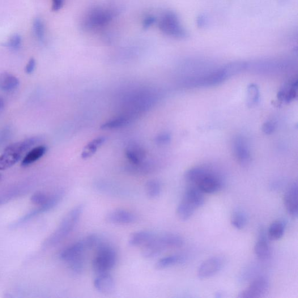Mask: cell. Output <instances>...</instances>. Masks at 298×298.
I'll use <instances>...</instances> for the list:
<instances>
[{
    "label": "cell",
    "mask_w": 298,
    "mask_h": 298,
    "mask_svg": "<svg viewBox=\"0 0 298 298\" xmlns=\"http://www.w3.org/2000/svg\"><path fill=\"white\" fill-rule=\"evenodd\" d=\"M83 211L82 204H80L72 208L62 219L55 231L51 234V236L45 241L44 248H52L66 239V237L73 231L76 225L78 223Z\"/></svg>",
    "instance_id": "obj_1"
},
{
    "label": "cell",
    "mask_w": 298,
    "mask_h": 298,
    "mask_svg": "<svg viewBox=\"0 0 298 298\" xmlns=\"http://www.w3.org/2000/svg\"><path fill=\"white\" fill-rule=\"evenodd\" d=\"M39 142V139L31 138L8 146L0 156V170L11 168L22 158L24 153Z\"/></svg>",
    "instance_id": "obj_2"
},
{
    "label": "cell",
    "mask_w": 298,
    "mask_h": 298,
    "mask_svg": "<svg viewBox=\"0 0 298 298\" xmlns=\"http://www.w3.org/2000/svg\"><path fill=\"white\" fill-rule=\"evenodd\" d=\"M97 248V254L93 262V270L97 275L109 273L117 262L116 250L112 246L103 243H100Z\"/></svg>",
    "instance_id": "obj_3"
},
{
    "label": "cell",
    "mask_w": 298,
    "mask_h": 298,
    "mask_svg": "<svg viewBox=\"0 0 298 298\" xmlns=\"http://www.w3.org/2000/svg\"><path fill=\"white\" fill-rule=\"evenodd\" d=\"M159 27L160 31L170 37L184 39L189 36V33L182 26L178 16L173 11H167L161 17Z\"/></svg>",
    "instance_id": "obj_4"
},
{
    "label": "cell",
    "mask_w": 298,
    "mask_h": 298,
    "mask_svg": "<svg viewBox=\"0 0 298 298\" xmlns=\"http://www.w3.org/2000/svg\"><path fill=\"white\" fill-rule=\"evenodd\" d=\"M116 14V12L112 10L95 8L87 14L83 21V27L92 29L104 27L113 19Z\"/></svg>",
    "instance_id": "obj_5"
},
{
    "label": "cell",
    "mask_w": 298,
    "mask_h": 298,
    "mask_svg": "<svg viewBox=\"0 0 298 298\" xmlns=\"http://www.w3.org/2000/svg\"><path fill=\"white\" fill-rule=\"evenodd\" d=\"M89 249H92V242L88 236L84 239L76 242L63 250L60 254V258L69 265L74 262L82 261H84L85 251Z\"/></svg>",
    "instance_id": "obj_6"
},
{
    "label": "cell",
    "mask_w": 298,
    "mask_h": 298,
    "mask_svg": "<svg viewBox=\"0 0 298 298\" xmlns=\"http://www.w3.org/2000/svg\"><path fill=\"white\" fill-rule=\"evenodd\" d=\"M269 289V280L265 276L254 279L244 291L240 293V298H258L263 297Z\"/></svg>",
    "instance_id": "obj_7"
},
{
    "label": "cell",
    "mask_w": 298,
    "mask_h": 298,
    "mask_svg": "<svg viewBox=\"0 0 298 298\" xmlns=\"http://www.w3.org/2000/svg\"><path fill=\"white\" fill-rule=\"evenodd\" d=\"M224 260L221 257H212L206 260L200 265L198 275L199 279H206L214 276L222 269Z\"/></svg>",
    "instance_id": "obj_8"
},
{
    "label": "cell",
    "mask_w": 298,
    "mask_h": 298,
    "mask_svg": "<svg viewBox=\"0 0 298 298\" xmlns=\"http://www.w3.org/2000/svg\"><path fill=\"white\" fill-rule=\"evenodd\" d=\"M203 194H214L222 186V182L218 175L211 169L196 185Z\"/></svg>",
    "instance_id": "obj_9"
},
{
    "label": "cell",
    "mask_w": 298,
    "mask_h": 298,
    "mask_svg": "<svg viewBox=\"0 0 298 298\" xmlns=\"http://www.w3.org/2000/svg\"><path fill=\"white\" fill-rule=\"evenodd\" d=\"M233 151L238 163L248 166L251 161V155L246 140L242 136H238L233 141Z\"/></svg>",
    "instance_id": "obj_10"
},
{
    "label": "cell",
    "mask_w": 298,
    "mask_h": 298,
    "mask_svg": "<svg viewBox=\"0 0 298 298\" xmlns=\"http://www.w3.org/2000/svg\"><path fill=\"white\" fill-rule=\"evenodd\" d=\"M298 189L296 182L288 187L284 197V204L288 214L293 217L298 215Z\"/></svg>",
    "instance_id": "obj_11"
},
{
    "label": "cell",
    "mask_w": 298,
    "mask_h": 298,
    "mask_svg": "<svg viewBox=\"0 0 298 298\" xmlns=\"http://www.w3.org/2000/svg\"><path fill=\"white\" fill-rule=\"evenodd\" d=\"M136 220V216L125 210H114L109 212L105 220L109 223L115 224H129L133 223Z\"/></svg>",
    "instance_id": "obj_12"
},
{
    "label": "cell",
    "mask_w": 298,
    "mask_h": 298,
    "mask_svg": "<svg viewBox=\"0 0 298 298\" xmlns=\"http://www.w3.org/2000/svg\"><path fill=\"white\" fill-rule=\"evenodd\" d=\"M143 247L142 255L147 259L159 256L167 249L161 240L160 235H156L148 244Z\"/></svg>",
    "instance_id": "obj_13"
},
{
    "label": "cell",
    "mask_w": 298,
    "mask_h": 298,
    "mask_svg": "<svg viewBox=\"0 0 298 298\" xmlns=\"http://www.w3.org/2000/svg\"><path fill=\"white\" fill-rule=\"evenodd\" d=\"M94 287L97 291L104 294H110L114 291V279L109 273L97 275L94 281Z\"/></svg>",
    "instance_id": "obj_14"
},
{
    "label": "cell",
    "mask_w": 298,
    "mask_h": 298,
    "mask_svg": "<svg viewBox=\"0 0 298 298\" xmlns=\"http://www.w3.org/2000/svg\"><path fill=\"white\" fill-rule=\"evenodd\" d=\"M203 193L197 186L191 185L185 191L183 199L189 202L195 208L202 207L204 203Z\"/></svg>",
    "instance_id": "obj_15"
},
{
    "label": "cell",
    "mask_w": 298,
    "mask_h": 298,
    "mask_svg": "<svg viewBox=\"0 0 298 298\" xmlns=\"http://www.w3.org/2000/svg\"><path fill=\"white\" fill-rule=\"evenodd\" d=\"M297 80L293 79L285 84L278 93L279 99L285 102H291L297 96Z\"/></svg>",
    "instance_id": "obj_16"
},
{
    "label": "cell",
    "mask_w": 298,
    "mask_h": 298,
    "mask_svg": "<svg viewBox=\"0 0 298 298\" xmlns=\"http://www.w3.org/2000/svg\"><path fill=\"white\" fill-rule=\"evenodd\" d=\"M254 253L261 261H265L270 257V246L264 231L260 233L258 241L254 246Z\"/></svg>",
    "instance_id": "obj_17"
},
{
    "label": "cell",
    "mask_w": 298,
    "mask_h": 298,
    "mask_svg": "<svg viewBox=\"0 0 298 298\" xmlns=\"http://www.w3.org/2000/svg\"><path fill=\"white\" fill-rule=\"evenodd\" d=\"M156 234L148 231H140L132 234L129 244L133 246H144L150 242Z\"/></svg>",
    "instance_id": "obj_18"
},
{
    "label": "cell",
    "mask_w": 298,
    "mask_h": 298,
    "mask_svg": "<svg viewBox=\"0 0 298 298\" xmlns=\"http://www.w3.org/2000/svg\"><path fill=\"white\" fill-rule=\"evenodd\" d=\"M208 170L209 169L202 167L190 168L185 173V180L191 185L196 186L200 180L206 175Z\"/></svg>",
    "instance_id": "obj_19"
},
{
    "label": "cell",
    "mask_w": 298,
    "mask_h": 298,
    "mask_svg": "<svg viewBox=\"0 0 298 298\" xmlns=\"http://www.w3.org/2000/svg\"><path fill=\"white\" fill-rule=\"evenodd\" d=\"M19 82L18 78L8 72H2L0 74V89L4 91L14 90L19 86Z\"/></svg>",
    "instance_id": "obj_20"
},
{
    "label": "cell",
    "mask_w": 298,
    "mask_h": 298,
    "mask_svg": "<svg viewBox=\"0 0 298 298\" xmlns=\"http://www.w3.org/2000/svg\"><path fill=\"white\" fill-rule=\"evenodd\" d=\"M47 148L45 146H40L35 147L30 151L28 154L24 157L22 161V165L26 167L36 161L39 160L41 157L44 156L46 152Z\"/></svg>",
    "instance_id": "obj_21"
},
{
    "label": "cell",
    "mask_w": 298,
    "mask_h": 298,
    "mask_svg": "<svg viewBox=\"0 0 298 298\" xmlns=\"http://www.w3.org/2000/svg\"><path fill=\"white\" fill-rule=\"evenodd\" d=\"M160 236L167 249L180 248L184 244L183 238L177 234L166 233Z\"/></svg>",
    "instance_id": "obj_22"
},
{
    "label": "cell",
    "mask_w": 298,
    "mask_h": 298,
    "mask_svg": "<svg viewBox=\"0 0 298 298\" xmlns=\"http://www.w3.org/2000/svg\"><path fill=\"white\" fill-rule=\"evenodd\" d=\"M195 210L196 208L191 204L183 199L177 207V214L181 220L187 221L193 216Z\"/></svg>",
    "instance_id": "obj_23"
},
{
    "label": "cell",
    "mask_w": 298,
    "mask_h": 298,
    "mask_svg": "<svg viewBox=\"0 0 298 298\" xmlns=\"http://www.w3.org/2000/svg\"><path fill=\"white\" fill-rule=\"evenodd\" d=\"M184 261V257L181 256V255H172V256H169L160 259L156 264V267L157 269L159 270L165 269L169 267L181 263Z\"/></svg>",
    "instance_id": "obj_24"
},
{
    "label": "cell",
    "mask_w": 298,
    "mask_h": 298,
    "mask_svg": "<svg viewBox=\"0 0 298 298\" xmlns=\"http://www.w3.org/2000/svg\"><path fill=\"white\" fill-rule=\"evenodd\" d=\"M285 225L281 221L272 223L268 230V236L271 240L276 241L281 239L284 235Z\"/></svg>",
    "instance_id": "obj_25"
},
{
    "label": "cell",
    "mask_w": 298,
    "mask_h": 298,
    "mask_svg": "<svg viewBox=\"0 0 298 298\" xmlns=\"http://www.w3.org/2000/svg\"><path fill=\"white\" fill-rule=\"evenodd\" d=\"M231 222L233 227L238 229H243L247 224V217L244 211L236 210L231 216Z\"/></svg>",
    "instance_id": "obj_26"
},
{
    "label": "cell",
    "mask_w": 298,
    "mask_h": 298,
    "mask_svg": "<svg viewBox=\"0 0 298 298\" xmlns=\"http://www.w3.org/2000/svg\"><path fill=\"white\" fill-rule=\"evenodd\" d=\"M145 190L149 198L155 199L158 197L161 191L160 183L155 180L148 181L146 185Z\"/></svg>",
    "instance_id": "obj_27"
},
{
    "label": "cell",
    "mask_w": 298,
    "mask_h": 298,
    "mask_svg": "<svg viewBox=\"0 0 298 298\" xmlns=\"http://www.w3.org/2000/svg\"><path fill=\"white\" fill-rule=\"evenodd\" d=\"M104 139L103 138H99L93 140V141L89 143L87 147H85L82 156L84 159H87L88 157L92 156L96 152L97 149L103 143Z\"/></svg>",
    "instance_id": "obj_28"
},
{
    "label": "cell",
    "mask_w": 298,
    "mask_h": 298,
    "mask_svg": "<svg viewBox=\"0 0 298 298\" xmlns=\"http://www.w3.org/2000/svg\"><path fill=\"white\" fill-rule=\"evenodd\" d=\"M259 90L256 84H250L247 92V102L248 105L252 106L257 104L259 100Z\"/></svg>",
    "instance_id": "obj_29"
},
{
    "label": "cell",
    "mask_w": 298,
    "mask_h": 298,
    "mask_svg": "<svg viewBox=\"0 0 298 298\" xmlns=\"http://www.w3.org/2000/svg\"><path fill=\"white\" fill-rule=\"evenodd\" d=\"M33 31L37 39L40 41L45 40V25L40 18H36L33 23Z\"/></svg>",
    "instance_id": "obj_30"
},
{
    "label": "cell",
    "mask_w": 298,
    "mask_h": 298,
    "mask_svg": "<svg viewBox=\"0 0 298 298\" xmlns=\"http://www.w3.org/2000/svg\"><path fill=\"white\" fill-rule=\"evenodd\" d=\"M21 44H22V37L18 34H15L6 42L5 46L12 49H18Z\"/></svg>",
    "instance_id": "obj_31"
},
{
    "label": "cell",
    "mask_w": 298,
    "mask_h": 298,
    "mask_svg": "<svg viewBox=\"0 0 298 298\" xmlns=\"http://www.w3.org/2000/svg\"><path fill=\"white\" fill-rule=\"evenodd\" d=\"M276 127V123L273 121H267L264 123L262 126V131L264 133L270 135L274 133Z\"/></svg>",
    "instance_id": "obj_32"
},
{
    "label": "cell",
    "mask_w": 298,
    "mask_h": 298,
    "mask_svg": "<svg viewBox=\"0 0 298 298\" xmlns=\"http://www.w3.org/2000/svg\"><path fill=\"white\" fill-rule=\"evenodd\" d=\"M197 26L199 28H204L206 27L208 24L207 16L204 14H200L197 19Z\"/></svg>",
    "instance_id": "obj_33"
},
{
    "label": "cell",
    "mask_w": 298,
    "mask_h": 298,
    "mask_svg": "<svg viewBox=\"0 0 298 298\" xmlns=\"http://www.w3.org/2000/svg\"><path fill=\"white\" fill-rule=\"evenodd\" d=\"M156 19L155 17L153 16H147L144 19L143 23V27L144 29H147L152 26L153 24L156 23Z\"/></svg>",
    "instance_id": "obj_34"
},
{
    "label": "cell",
    "mask_w": 298,
    "mask_h": 298,
    "mask_svg": "<svg viewBox=\"0 0 298 298\" xmlns=\"http://www.w3.org/2000/svg\"><path fill=\"white\" fill-rule=\"evenodd\" d=\"M36 67V61L33 58L30 59L27 65L26 66V72L28 74H31L33 73L34 70H35Z\"/></svg>",
    "instance_id": "obj_35"
},
{
    "label": "cell",
    "mask_w": 298,
    "mask_h": 298,
    "mask_svg": "<svg viewBox=\"0 0 298 298\" xmlns=\"http://www.w3.org/2000/svg\"><path fill=\"white\" fill-rule=\"evenodd\" d=\"M52 10L53 11H58L61 10L63 3H65V0H52Z\"/></svg>",
    "instance_id": "obj_36"
},
{
    "label": "cell",
    "mask_w": 298,
    "mask_h": 298,
    "mask_svg": "<svg viewBox=\"0 0 298 298\" xmlns=\"http://www.w3.org/2000/svg\"><path fill=\"white\" fill-rule=\"evenodd\" d=\"M4 105H5V104H4V99L2 97L0 96V112L4 109Z\"/></svg>",
    "instance_id": "obj_37"
},
{
    "label": "cell",
    "mask_w": 298,
    "mask_h": 298,
    "mask_svg": "<svg viewBox=\"0 0 298 298\" xmlns=\"http://www.w3.org/2000/svg\"><path fill=\"white\" fill-rule=\"evenodd\" d=\"M1 177H2L1 174H0V178H1Z\"/></svg>",
    "instance_id": "obj_38"
}]
</instances>
